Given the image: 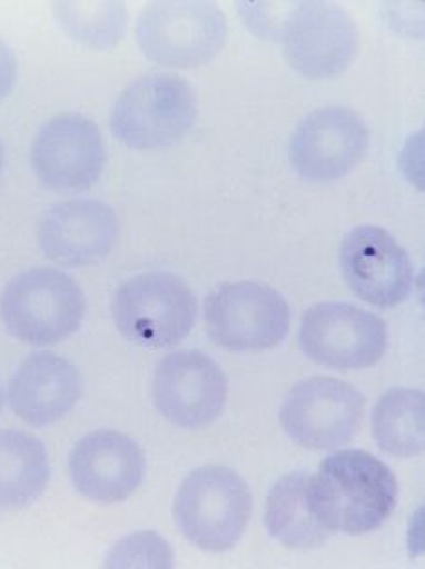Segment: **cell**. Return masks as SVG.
I'll return each mask as SVG.
<instances>
[{
  "label": "cell",
  "instance_id": "obj_1",
  "mask_svg": "<svg viewBox=\"0 0 425 569\" xmlns=\"http://www.w3.org/2000/svg\"><path fill=\"white\" fill-rule=\"evenodd\" d=\"M307 498L325 528L345 535L380 529L398 502V482L387 466L362 449H342L310 475Z\"/></svg>",
  "mask_w": 425,
  "mask_h": 569
},
{
  "label": "cell",
  "instance_id": "obj_2",
  "mask_svg": "<svg viewBox=\"0 0 425 569\" xmlns=\"http://www.w3.org/2000/svg\"><path fill=\"white\" fill-rule=\"evenodd\" d=\"M85 312V292L59 269L24 270L0 295V320L6 331L28 346L61 343L79 331Z\"/></svg>",
  "mask_w": 425,
  "mask_h": 569
},
{
  "label": "cell",
  "instance_id": "obj_3",
  "mask_svg": "<svg viewBox=\"0 0 425 569\" xmlns=\"http://www.w3.org/2000/svg\"><path fill=\"white\" fill-rule=\"evenodd\" d=\"M113 323L128 341L145 349L178 346L196 326L198 300L172 272L137 274L116 290Z\"/></svg>",
  "mask_w": 425,
  "mask_h": 569
},
{
  "label": "cell",
  "instance_id": "obj_4",
  "mask_svg": "<svg viewBox=\"0 0 425 569\" xmlns=\"http://www.w3.org/2000/svg\"><path fill=\"white\" fill-rule=\"evenodd\" d=\"M253 513V495L233 469L205 466L188 475L174 502V519L188 542L202 551L238 545Z\"/></svg>",
  "mask_w": 425,
  "mask_h": 569
},
{
  "label": "cell",
  "instance_id": "obj_5",
  "mask_svg": "<svg viewBox=\"0 0 425 569\" xmlns=\"http://www.w3.org/2000/svg\"><path fill=\"white\" fill-rule=\"evenodd\" d=\"M198 118V97L182 77L150 73L128 84L113 104L110 127L134 150H157L181 141Z\"/></svg>",
  "mask_w": 425,
  "mask_h": 569
},
{
  "label": "cell",
  "instance_id": "obj_6",
  "mask_svg": "<svg viewBox=\"0 0 425 569\" xmlns=\"http://www.w3.org/2000/svg\"><path fill=\"white\" fill-rule=\"evenodd\" d=\"M136 41L142 56L161 67H202L227 41V17L201 0L154 2L137 19Z\"/></svg>",
  "mask_w": 425,
  "mask_h": 569
},
{
  "label": "cell",
  "instance_id": "obj_7",
  "mask_svg": "<svg viewBox=\"0 0 425 569\" xmlns=\"http://www.w3.org/2000/svg\"><path fill=\"white\" fill-rule=\"evenodd\" d=\"M205 323L214 343L227 351H265L289 335V303L269 284L225 283L208 295Z\"/></svg>",
  "mask_w": 425,
  "mask_h": 569
},
{
  "label": "cell",
  "instance_id": "obj_8",
  "mask_svg": "<svg viewBox=\"0 0 425 569\" xmlns=\"http://www.w3.org/2000/svg\"><path fill=\"white\" fill-rule=\"evenodd\" d=\"M276 41L294 70L309 79L335 77L350 67L359 48L353 17L333 2H290Z\"/></svg>",
  "mask_w": 425,
  "mask_h": 569
},
{
  "label": "cell",
  "instance_id": "obj_9",
  "mask_svg": "<svg viewBox=\"0 0 425 569\" xmlns=\"http://www.w3.org/2000/svg\"><path fill=\"white\" fill-rule=\"evenodd\" d=\"M365 400L347 381L313 377L285 397L279 422L287 437L310 451H327L350 442L364 422Z\"/></svg>",
  "mask_w": 425,
  "mask_h": 569
},
{
  "label": "cell",
  "instance_id": "obj_10",
  "mask_svg": "<svg viewBox=\"0 0 425 569\" xmlns=\"http://www.w3.org/2000/svg\"><path fill=\"white\" fill-rule=\"evenodd\" d=\"M299 346L330 369H365L384 358L387 326L380 316L350 303H318L302 318Z\"/></svg>",
  "mask_w": 425,
  "mask_h": 569
},
{
  "label": "cell",
  "instance_id": "obj_11",
  "mask_svg": "<svg viewBox=\"0 0 425 569\" xmlns=\"http://www.w3.org/2000/svg\"><path fill=\"white\" fill-rule=\"evenodd\" d=\"M107 164V148L96 122L79 113H61L37 133L31 167L46 189L59 193L93 187Z\"/></svg>",
  "mask_w": 425,
  "mask_h": 569
},
{
  "label": "cell",
  "instance_id": "obj_12",
  "mask_svg": "<svg viewBox=\"0 0 425 569\" xmlns=\"http://www.w3.org/2000/svg\"><path fill=\"white\" fill-rule=\"evenodd\" d=\"M227 395L224 369L199 351L165 356L154 372L157 411L181 429H201L212 423L224 412Z\"/></svg>",
  "mask_w": 425,
  "mask_h": 569
},
{
  "label": "cell",
  "instance_id": "obj_13",
  "mask_svg": "<svg viewBox=\"0 0 425 569\" xmlns=\"http://www.w3.org/2000/svg\"><path fill=\"white\" fill-rule=\"evenodd\" d=\"M345 283L359 300L380 309L401 306L413 289L409 254L387 230L362 224L345 236L339 247Z\"/></svg>",
  "mask_w": 425,
  "mask_h": 569
},
{
  "label": "cell",
  "instance_id": "obj_14",
  "mask_svg": "<svg viewBox=\"0 0 425 569\" xmlns=\"http://www.w3.org/2000/svg\"><path fill=\"white\" fill-rule=\"evenodd\" d=\"M367 128L347 108H319L299 122L289 144L290 164L310 183H330L356 167L367 150Z\"/></svg>",
  "mask_w": 425,
  "mask_h": 569
},
{
  "label": "cell",
  "instance_id": "obj_15",
  "mask_svg": "<svg viewBox=\"0 0 425 569\" xmlns=\"http://www.w3.org/2000/svg\"><path fill=\"white\" fill-rule=\"evenodd\" d=\"M147 458L136 440L99 429L73 446L68 460L73 488L97 503H119L136 493L145 478Z\"/></svg>",
  "mask_w": 425,
  "mask_h": 569
},
{
  "label": "cell",
  "instance_id": "obj_16",
  "mask_svg": "<svg viewBox=\"0 0 425 569\" xmlns=\"http://www.w3.org/2000/svg\"><path fill=\"white\" fill-rule=\"evenodd\" d=\"M39 247L62 267H87L107 260L119 241L116 210L97 199H71L51 207L39 224Z\"/></svg>",
  "mask_w": 425,
  "mask_h": 569
},
{
  "label": "cell",
  "instance_id": "obj_17",
  "mask_svg": "<svg viewBox=\"0 0 425 569\" xmlns=\"http://www.w3.org/2000/svg\"><path fill=\"white\" fill-rule=\"evenodd\" d=\"M81 395V372L53 352L26 356L8 387L11 411L31 427L59 422L77 406Z\"/></svg>",
  "mask_w": 425,
  "mask_h": 569
},
{
  "label": "cell",
  "instance_id": "obj_18",
  "mask_svg": "<svg viewBox=\"0 0 425 569\" xmlns=\"http://www.w3.org/2000/svg\"><path fill=\"white\" fill-rule=\"evenodd\" d=\"M50 482L45 443L19 429L0 431V511L28 508Z\"/></svg>",
  "mask_w": 425,
  "mask_h": 569
},
{
  "label": "cell",
  "instance_id": "obj_19",
  "mask_svg": "<svg viewBox=\"0 0 425 569\" xmlns=\"http://www.w3.org/2000/svg\"><path fill=\"white\" fill-rule=\"evenodd\" d=\"M309 473L296 471L274 483L265 506V526L274 540L290 549H314L329 540L330 531L314 517L307 498Z\"/></svg>",
  "mask_w": 425,
  "mask_h": 569
},
{
  "label": "cell",
  "instance_id": "obj_20",
  "mask_svg": "<svg viewBox=\"0 0 425 569\" xmlns=\"http://www.w3.org/2000/svg\"><path fill=\"white\" fill-rule=\"evenodd\" d=\"M373 435L391 457L421 455L425 446L424 392L407 387L385 392L373 412Z\"/></svg>",
  "mask_w": 425,
  "mask_h": 569
},
{
  "label": "cell",
  "instance_id": "obj_21",
  "mask_svg": "<svg viewBox=\"0 0 425 569\" xmlns=\"http://www.w3.org/2000/svg\"><path fill=\"white\" fill-rule=\"evenodd\" d=\"M53 13L73 41L93 50H110L127 33L128 13L121 2H56Z\"/></svg>",
  "mask_w": 425,
  "mask_h": 569
},
{
  "label": "cell",
  "instance_id": "obj_22",
  "mask_svg": "<svg viewBox=\"0 0 425 569\" xmlns=\"http://www.w3.org/2000/svg\"><path fill=\"white\" fill-rule=\"evenodd\" d=\"M107 568H172L174 553L167 540L154 533L141 531L119 540L107 560Z\"/></svg>",
  "mask_w": 425,
  "mask_h": 569
},
{
  "label": "cell",
  "instance_id": "obj_23",
  "mask_svg": "<svg viewBox=\"0 0 425 569\" xmlns=\"http://www.w3.org/2000/svg\"><path fill=\"white\" fill-rule=\"evenodd\" d=\"M17 81V61L11 48L0 39V101L13 90Z\"/></svg>",
  "mask_w": 425,
  "mask_h": 569
},
{
  "label": "cell",
  "instance_id": "obj_24",
  "mask_svg": "<svg viewBox=\"0 0 425 569\" xmlns=\"http://www.w3.org/2000/svg\"><path fill=\"white\" fill-rule=\"evenodd\" d=\"M2 167H4V147H2V141H0V173H2Z\"/></svg>",
  "mask_w": 425,
  "mask_h": 569
},
{
  "label": "cell",
  "instance_id": "obj_25",
  "mask_svg": "<svg viewBox=\"0 0 425 569\" xmlns=\"http://www.w3.org/2000/svg\"><path fill=\"white\" fill-rule=\"evenodd\" d=\"M2 403H4V397H2V389H0V412H2Z\"/></svg>",
  "mask_w": 425,
  "mask_h": 569
}]
</instances>
